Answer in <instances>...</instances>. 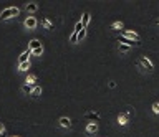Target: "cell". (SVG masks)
Segmentation results:
<instances>
[{
	"label": "cell",
	"mask_w": 159,
	"mask_h": 137,
	"mask_svg": "<svg viewBox=\"0 0 159 137\" xmlns=\"http://www.w3.org/2000/svg\"><path fill=\"white\" fill-rule=\"evenodd\" d=\"M42 55H43V46H40V48L32 51V56H42Z\"/></svg>",
	"instance_id": "cell-21"
},
{
	"label": "cell",
	"mask_w": 159,
	"mask_h": 137,
	"mask_svg": "<svg viewBox=\"0 0 159 137\" xmlns=\"http://www.w3.org/2000/svg\"><path fill=\"white\" fill-rule=\"evenodd\" d=\"M40 96H42V86H40V84H35V86H33V91L30 92V97H32V99H38Z\"/></svg>",
	"instance_id": "cell-8"
},
{
	"label": "cell",
	"mask_w": 159,
	"mask_h": 137,
	"mask_svg": "<svg viewBox=\"0 0 159 137\" xmlns=\"http://www.w3.org/2000/svg\"><path fill=\"white\" fill-rule=\"evenodd\" d=\"M109 88H111V89H114V88H116V83H114V81H109Z\"/></svg>",
	"instance_id": "cell-25"
},
{
	"label": "cell",
	"mask_w": 159,
	"mask_h": 137,
	"mask_svg": "<svg viewBox=\"0 0 159 137\" xmlns=\"http://www.w3.org/2000/svg\"><path fill=\"white\" fill-rule=\"evenodd\" d=\"M118 51L121 53H129L131 51V46H128V45H124V43H118Z\"/></svg>",
	"instance_id": "cell-17"
},
{
	"label": "cell",
	"mask_w": 159,
	"mask_h": 137,
	"mask_svg": "<svg viewBox=\"0 0 159 137\" xmlns=\"http://www.w3.org/2000/svg\"><path fill=\"white\" fill-rule=\"evenodd\" d=\"M3 134H5V126H3V122H0V137Z\"/></svg>",
	"instance_id": "cell-24"
},
{
	"label": "cell",
	"mask_w": 159,
	"mask_h": 137,
	"mask_svg": "<svg viewBox=\"0 0 159 137\" xmlns=\"http://www.w3.org/2000/svg\"><path fill=\"white\" fill-rule=\"evenodd\" d=\"M121 36L128 38V40H133V41H136V43H139V45H141V38H139V35H138L136 32H128V30H123V32H121Z\"/></svg>",
	"instance_id": "cell-3"
},
{
	"label": "cell",
	"mask_w": 159,
	"mask_h": 137,
	"mask_svg": "<svg viewBox=\"0 0 159 137\" xmlns=\"http://www.w3.org/2000/svg\"><path fill=\"white\" fill-rule=\"evenodd\" d=\"M30 56H32V51L30 50H25L22 55L18 56V60H17V63L20 65V63H25V61H30Z\"/></svg>",
	"instance_id": "cell-9"
},
{
	"label": "cell",
	"mask_w": 159,
	"mask_h": 137,
	"mask_svg": "<svg viewBox=\"0 0 159 137\" xmlns=\"http://www.w3.org/2000/svg\"><path fill=\"white\" fill-rule=\"evenodd\" d=\"M35 86V84H33ZM33 86H30V84H23L22 86V92H25V94H28L30 96V92L33 91Z\"/></svg>",
	"instance_id": "cell-18"
},
{
	"label": "cell",
	"mask_w": 159,
	"mask_h": 137,
	"mask_svg": "<svg viewBox=\"0 0 159 137\" xmlns=\"http://www.w3.org/2000/svg\"><path fill=\"white\" fill-rule=\"evenodd\" d=\"M23 27L27 28L28 32H32V30H35V28L38 27V20H37L35 17H27V18L23 20Z\"/></svg>",
	"instance_id": "cell-2"
},
{
	"label": "cell",
	"mask_w": 159,
	"mask_h": 137,
	"mask_svg": "<svg viewBox=\"0 0 159 137\" xmlns=\"http://www.w3.org/2000/svg\"><path fill=\"white\" fill-rule=\"evenodd\" d=\"M86 134H89V135H93V134H96L98 132V124L96 122H89V124H86Z\"/></svg>",
	"instance_id": "cell-10"
},
{
	"label": "cell",
	"mask_w": 159,
	"mask_h": 137,
	"mask_svg": "<svg viewBox=\"0 0 159 137\" xmlns=\"http://www.w3.org/2000/svg\"><path fill=\"white\" fill-rule=\"evenodd\" d=\"M152 111H154V114L159 116V102H154L152 104Z\"/></svg>",
	"instance_id": "cell-23"
},
{
	"label": "cell",
	"mask_w": 159,
	"mask_h": 137,
	"mask_svg": "<svg viewBox=\"0 0 159 137\" xmlns=\"http://www.w3.org/2000/svg\"><path fill=\"white\" fill-rule=\"evenodd\" d=\"M138 63H139V65H141V66H143V68H144V70H146L148 73H152V71H154V65H152V63L148 60L146 56H141Z\"/></svg>",
	"instance_id": "cell-4"
},
{
	"label": "cell",
	"mask_w": 159,
	"mask_h": 137,
	"mask_svg": "<svg viewBox=\"0 0 159 137\" xmlns=\"http://www.w3.org/2000/svg\"><path fill=\"white\" fill-rule=\"evenodd\" d=\"M84 119H88L91 122H98L99 121V114L98 112H93V111H88V112H84Z\"/></svg>",
	"instance_id": "cell-7"
},
{
	"label": "cell",
	"mask_w": 159,
	"mask_h": 137,
	"mask_svg": "<svg viewBox=\"0 0 159 137\" xmlns=\"http://www.w3.org/2000/svg\"><path fill=\"white\" fill-rule=\"evenodd\" d=\"M58 124H60V127H63V129H71V119H70V117H60Z\"/></svg>",
	"instance_id": "cell-6"
},
{
	"label": "cell",
	"mask_w": 159,
	"mask_h": 137,
	"mask_svg": "<svg viewBox=\"0 0 159 137\" xmlns=\"http://www.w3.org/2000/svg\"><path fill=\"white\" fill-rule=\"evenodd\" d=\"M129 122V116L126 114V112H121V114L118 116V124L119 126H126Z\"/></svg>",
	"instance_id": "cell-12"
},
{
	"label": "cell",
	"mask_w": 159,
	"mask_h": 137,
	"mask_svg": "<svg viewBox=\"0 0 159 137\" xmlns=\"http://www.w3.org/2000/svg\"><path fill=\"white\" fill-rule=\"evenodd\" d=\"M35 83H37V75H27V78H25V84L33 86Z\"/></svg>",
	"instance_id": "cell-16"
},
{
	"label": "cell",
	"mask_w": 159,
	"mask_h": 137,
	"mask_svg": "<svg viewBox=\"0 0 159 137\" xmlns=\"http://www.w3.org/2000/svg\"><path fill=\"white\" fill-rule=\"evenodd\" d=\"M42 27H43L47 32H53V30H55V23L50 20V18H47V17L42 18Z\"/></svg>",
	"instance_id": "cell-5"
},
{
	"label": "cell",
	"mask_w": 159,
	"mask_h": 137,
	"mask_svg": "<svg viewBox=\"0 0 159 137\" xmlns=\"http://www.w3.org/2000/svg\"><path fill=\"white\" fill-rule=\"evenodd\" d=\"M38 10V3L37 2H28L27 5H25V12L27 13H35Z\"/></svg>",
	"instance_id": "cell-11"
},
{
	"label": "cell",
	"mask_w": 159,
	"mask_h": 137,
	"mask_svg": "<svg viewBox=\"0 0 159 137\" xmlns=\"http://www.w3.org/2000/svg\"><path fill=\"white\" fill-rule=\"evenodd\" d=\"M12 137H20V135H12Z\"/></svg>",
	"instance_id": "cell-27"
},
{
	"label": "cell",
	"mask_w": 159,
	"mask_h": 137,
	"mask_svg": "<svg viewBox=\"0 0 159 137\" xmlns=\"http://www.w3.org/2000/svg\"><path fill=\"white\" fill-rule=\"evenodd\" d=\"M89 22H91V15H89L88 12H84V13H83V18H81V25H83L84 30H86V27H88Z\"/></svg>",
	"instance_id": "cell-15"
},
{
	"label": "cell",
	"mask_w": 159,
	"mask_h": 137,
	"mask_svg": "<svg viewBox=\"0 0 159 137\" xmlns=\"http://www.w3.org/2000/svg\"><path fill=\"white\" fill-rule=\"evenodd\" d=\"M84 38H86V30H84V28H83V30L78 33V41H76V43H81V41L84 40Z\"/></svg>",
	"instance_id": "cell-20"
},
{
	"label": "cell",
	"mask_w": 159,
	"mask_h": 137,
	"mask_svg": "<svg viewBox=\"0 0 159 137\" xmlns=\"http://www.w3.org/2000/svg\"><path fill=\"white\" fill-rule=\"evenodd\" d=\"M40 46H43V45H42V41H40V40H37V38H33V40L28 43V50L30 51L37 50V48H40Z\"/></svg>",
	"instance_id": "cell-13"
},
{
	"label": "cell",
	"mask_w": 159,
	"mask_h": 137,
	"mask_svg": "<svg viewBox=\"0 0 159 137\" xmlns=\"http://www.w3.org/2000/svg\"><path fill=\"white\" fill-rule=\"evenodd\" d=\"M111 28H113V30H116V32L123 30V22H113L111 23Z\"/></svg>",
	"instance_id": "cell-19"
},
{
	"label": "cell",
	"mask_w": 159,
	"mask_h": 137,
	"mask_svg": "<svg viewBox=\"0 0 159 137\" xmlns=\"http://www.w3.org/2000/svg\"><path fill=\"white\" fill-rule=\"evenodd\" d=\"M30 66H32V63H30V61H25V63H20V65H17V70H18L20 73H25V71L30 70Z\"/></svg>",
	"instance_id": "cell-14"
},
{
	"label": "cell",
	"mask_w": 159,
	"mask_h": 137,
	"mask_svg": "<svg viewBox=\"0 0 159 137\" xmlns=\"http://www.w3.org/2000/svg\"><path fill=\"white\" fill-rule=\"evenodd\" d=\"M20 15V8L18 7H7L0 12V22H7V20H12V18L18 17Z\"/></svg>",
	"instance_id": "cell-1"
},
{
	"label": "cell",
	"mask_w": 159,
	"mask_h": 137,
	"mask_svg": "<svg viewBox=\"0 0 159 137\" xmlns=\"http://www.w3.org/2000/svg\"><path fill=\"white\" fill-rule=\"evenodd\" d=\"M156 25H157V27H159V20H156Z\"/></svg>",
	"instance_id": "cell-26"
},
{
	"label": "cell",
	"mask_w": 159,
	"mask_h": 137,
	"mask_svg": "<svg viewBox=\"0 0 159 137\" xmlns=\"http://www.w3.org/2000/svg\"><path fill=\"white\" fill-rule=\"evenodd\" d=\"M81 30H83V25H81V22H78L76 25H75V30H73V32H75V33H80Z\"/></svg>",
	"instance_id": "cell-22"
}]
</instances>
